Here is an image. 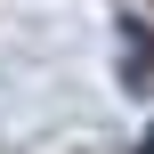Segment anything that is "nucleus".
Here are the masks:
<instances>
[{"mask_svg":"<svg viewBox=\"0 0 154 154\" xmlns=\"http://www.w3.org/2000/svg\"><path fill=\"white\" fill-rule=\"evenodd\" d=\"M122 49H130V81H154V32L146 24H122Z\"/></svg>","mask_w":154,"mask_h":154,"instance_id":"1","label":"nucleus"},{"mask_svg":"<svg viewBox=\"0 0 154 154\" xmlns=\"http://www.w3.org/2000/svg\"><path fill=\"white\" fill-rule=\"evenodd\" d=\"M138 154H154V130H146V138H138Z\"/></svg>","mask_w":154,"mask_h":154,"instance_id":"2","label":"nucleus"}]
</instances>
